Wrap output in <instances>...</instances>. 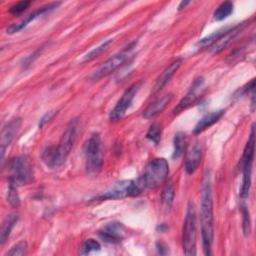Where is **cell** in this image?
Here are the masks:
<instances>
[{
    "mask_svg": "<svg viewBox=\"0 0 256 256\" xmlns=\"http://www.w3.org/2000/svg\"><path fill=\"white\" fill-rule=\"evenodd\" d=\"M79 127L78 119H72L63 132L57 146H49L42 152L43 162L50 168L62 166L69 155L77 138Z\"/></svg>",
    "mask_w": 256,
    "mask_h": 256,
    "instance_id": "cell-1",
    "label": "cell"
},
{
    "mask_svg": "<svg viewBox=\"0 0 256 256\" xmlns=\"http://www.w3.org/2000/svg\"><path fill=\"white\" fill-rule=\"evenodd\" d=\"M200 220L204 253L206 255H210L211 245L213 242V198L209 175L205 176L202 185Z\"/></svg>",
    "mask_w": 256,
    "mask_h": 256,
    "instance_id": "cell-2",
    "label": "cell"
},
{
    "mask_svg": "<svg viewBox=\"0 0 256 256\" xmlns=\"http://www.w3.org/2000/svg\"><path fill=\"white\" fill-rule=\"evenodd\" d=\"M169 173V165L164 158H155L151 160L145 167L143 175L138 179L137 183L140 189L156 188L162 184Z\"/></svg>",
    "mask_w": 256,
    "mask_h": 256,
    "instance_id": "cell-3",
    "label": "cell"
},
{
    "mask_svg": "<svg viewBox=\"0 0 256 256\" xmlns=\"http://www.w3.org/2000/svg\"><path fill=\"white\" fill-rule=\"evenodd\" d=\"M9 185L22 186L32 182L34 177L33 167L27 155H19L11 159L9 163Z\"/></svg>",
    "mask_w": 256,
    "mask_h": 256,
    "instance_id": "cell-4",
    "label": "cell"
},
{
    "mask_svg": "<svg viewBox=\"0 0 256 256\" xmlns=\"http://www.w3.org/2000/svg\"><path fill=\"white\" fill-rule=\"evenodd\" d=\"M86 169L89 174H97L103 165L102 140L98 133L92 134L84 145Z\"/></svg>",
    "mask_w": 256,
    "mask_h": 256,
    "instance_id": "cell-5",
    "label": "cell"
},
{
    "mask_svg": "<svg viewBox=\"0 0 256 256\" xmlns=\"http://www.w3.org/2000/svg\"><path fill=\"white\" fill-rule=\"evenodd\" d=\"M254 147H255V128H254V125H252L251 133H250L248 142L245 146L243 157H242L243 179H242V185L240 188V196L243 199L248 197L250 187H251L252 166H253V159H254Z\"/></svg>",
    "mask_w": 256,
    "mask_h": 256,
    "instance_id": "cell-6",
    "label": "cell"
},
{
    "mask_svg": "<svg viewBox=\"0 0 256 256\" xmlns=\"http://www.w3.org/2000/svg\"><path fill=\"white\" fill-rule=\"evenodd\" d=\"M183 252L185 255L196 254V212L192 202L187 206L183 225Z\"/></svg>",
    "mask_w": 256,
    "mask_h": 256,
    "instance_id": "cell-7",
    "label": "cell"
},
{
    "mask_svg": "<svg viewBox=\"0 0 256 256\" xmlns=\"http://www.w3.org/2000/svg\"><path fill=\"white\" fill-rule=\"evenodd\" d=\"M142 192L137 181L122 180L113 184L106 192L95 197L97 200H116L137 196Z\"/></svg>",
    "mask_w": 256,
    "mask_h": 256,
    "instance_id": "cell-8",
    "label": "cell"
},
{
    "mask_svg": "<svg viewBox=\"0 0 256 256\" xmlns=\"http://www.w3.org/2000/svg\"><path fill=\"white\" fill-rule=\"evenodd\" d=\"M135 45H136V42H133L129 44L127 47H125L121 52L107 59L104 63L101 64V66L97 70L93 72V74L91 75V79L94 81L100 80L101 78L108 76L109 74L114 72L116 69H118L129 58V55L133 50V48L135 47Z\"/></svg>",
    "mask_w": 256,
    "mask_h": 256,
    "instance_id": "cell-9",
    "label": "cell"
},
{
    "mask_svg": "<svg viewBox=\"0 0 256 256\" xmlns=\"http://www.w3.org/2000/svg\"><path fill=\"white\" fill-rule=\"evenodd\" d=\"M140 84H141V82L134 83L129 88H127L125 90V92L123 93V95L121 96V98L119 99L117 104L115 105V107L110 112L109 118L111 121L120 120L125 115L127 109L130 107L136 93L138 92V90L140 88Z\"/></svg>",
    "mask_w": 256,
    "mask_h": 256,
    "instance_id": "cell-10",
    "label": "cell"
},
{
    "mask_svg": "<svg viewBox=\"0 0 256 256\" xmlns=\"http://www.w3.org/2000/svg\"><path fill=\"white\" fill-rule=\"evenodd\" d=\"M203 88H204L203 77L196 78L193 81V83H192L191 87L189 88L188 92L186 93V95L179 101L177 106L173 109V114L177 115V114L183 112L184 110L188 109L190 106H192L200 97Z\"/></svg>",
    "mask_w": 256,
    "mask_h": 256,
    "instance_id": "cell-11",
    "label": "cell"
},
{
    "mask_svg": "<svg viewBox=\"0 0 256 256\" xmlns=\"http://www.w3.org/2000/svg\"><path fill=\"white\" fill-rule=\"evenodd\" d=\"M21 119L19 117L11 119L2 129L1 131V140H0V145H1V156L2 159L4 157V153L6 148L12 143L14 140L15 136L17 135L18 131L20 130L21 127Z\"/></svg>",
    "mask_w": 256,
    "mask_h": 256,
    "instance_id": "cell-12",
    "label": "cell"
},
{
    "mask_svg": "<svg viewBox=\"0 0 256 256\" xmlns=\"http://www.w3.org/2000/svg\"><path fill=\"white\" fill-rule=\"evenodd\" d=\"M60 5V2H54V3H50L48 5H45L43 7H40L39 9H37L36 11H34L33 13L29 14L28 16H26L22 21L18 22V23H14L12 25H10L8 28H7V33L9 34H13V33H16L20 30H22L24 27H26L31 21H33L34 19H36L37 17L41 16L42 14L48 12V11H51L55 8H57L58 6Z\"/></svg>",
    "mask_w": 256,
    "mask_h": 256,
    "instance_id": "cell-13",
    "label": "cell"
},
{
    "mask_svg": "<svg viewBox=\"0 0 256 256\" xmlns=\"http://www.w3.org/2000/svg\"><path fill=\"white\" fill-rule=\"evenodd\" d=\"M99 235L106 242L117 243L123 238L124 227L121 223L118 222L107 223L100 229Z\"/></svg>",
    "mask_w": 256,
    "mask_h": 256,
    "instance_id": "cell-14",
    "label": "cell"
},
{
    "mask_svg": "<svg viewBox=\"0 0 256 256\" xmlns=\"http://www.w3.org/2000/svg\"><path fill=\"white\" fill-rule=\"evenodd\" d=\"M201 158H202V145L196 142L188 149L186 154L185 170L188 174H193L197 170L201 162Z\"/></svg>",
    "mask_w": 256,
    "mask_h": 256,
    "instance_id": "cell-15",
    "label": "cell"
},
{
    "mask_svg": "<svg viewBox=\"0 0 256 256\" xmlns=\"http://www.w3.org/2000/svg\"><path fill=\"white\" fill-rule=\"evenodd\" d=\"M182 59L181 58H177L174 61H172L161 73V75L157 78L155 85L153 87V93L158 92L159 90H161L169 81L170 79L174 76V74L176 73V71L179 69V67L182 64Z\"/></svg>",
    "mask_w": 256,
    "mask_h": 256,
    "instance_id": "cell-16",
    "label": "cell"
},
{
    "mask_svg": "<svg viewBox=\"0 0 256 256\" xmlns=\"http://www.w3.org/2000/svg\"><path fill=\"white\" fill-rule=\"evenodd\" d=\"M243 26H244V23L237 24L235 26H230V28L225 32V34L222 35L221 38L211 46L212 52L218 53V52L222 51L227 45H229L232 42V40L235 38V36L241 31Z\"/></svg>",
    "mask_w": 256,
    "mask_h": 256,
    "instance_id": "cell-17",
    "label": "cell"
},
{
    "mask_svg": "<svg viewBox=\"0 0 256 256\" xmlns=\"http://www.w3.org/2000/svg\"><path fill=\"white\" fill-rule=\"evenodd\" d=\"M171 100H172V94H170V93L156 99L155 101L150 103L149 106L143 111L144 118H146V119L154 118L155 116L160 114L166 108V106L170 103Z\"/></svg>",
    "mask_w": 256,
    "mask_h": 256,
    "instance_id": "cell-18",
    "label": "cell"
},
{
    "mask_svg": "<svg viewBox=\"0 0 256 256\" xmlns=\"http://www.w3.org/2000/svg\"><path fill=\"white\" fill-rule=\"evenodd\" d=\"M224 112H225L224 110H217V111H212V112L206 114L205 116H203L196 124V126L194 128V133L200 134L204 130H206L207 128H209L210 126H212L213 124L218 122L219 119L223 116Z\"/></svg>",
    "mask_w": 256,
    "mask_h": 256,
    "instance_id": "cell-19",
    "label": "cell"
},
{
    "mask_svg": "<svg viewBox=\"0 0 256 256\" xmlns=\"http://www.w3.org/2000/svg\"><path fill=\"white\" fill-rule=\"evenodd\" d=\"M17 221H18V215L16 213L9 214L3 221L2 226H1V233H0V243L2 245L8 239V237H9L14 225L17 223Z\"/></svg>",
    "mask_w": 256,
    "mask_h": 256,
    "instance_id": "cell-20",
    "label": "cell"
},
{
    "mask_svg": "<svg viewBox=\"0 0 256 256\" xmlns=\"http://www.w3.org/2000/svg\"><path fill=\"white\" fill-rule=\"evenodd\" d=\"M230 28V26H227V27H224V28H221L211 34H209L208 36L202 38L201 40H199L197 42V47L198 48H206V47H211L216 41H218L222 35L225 34V32Z\"/></svg>",
    "mask_w": 256,
    "mask_h": 256,
    "instance_id": "cell-21",
    "label": "cell"
},
{
    "mask_svg": "<svg viewBox=\"0 0 256 256\" xmlns=\"http://www.w3.org/2000/svg\"><path fill=\"white\" fill-rule=\"evenodd\" d=\"M174 150H173V154L172 157L173 159H178L180 158L186 148V135L183 132H177L174 136Z\"/></svg>",
    "mask_w": 256,
    "mask_h": 256,
    "instance_id": "cell-22",
    "label": "cell"
},
{
    "mask_svg": "<svg viewBox=\"0 0 256 256\" xmlns=\"http://www.w3.org/2000/svg\"><path fill=\"white\" fill-rule=\"evenodd\" d=\"M174 195H175L174 185L171 182H169L165 185L161 194V205L164 209L169 210L171 208L174 200Z\"/></svg>",
    "mask_w": 256,
    "mask_h": 256,
    "instance_id": "cell-23",
    "label": "cell"
},
{
    "mask_svg": "<svg viewBox=\"0 0 256 256\" xmlns=\"http://www.w3.org/2000/svg\"><path fill=\"white\" fill-rule=\"evenodd\" d=\"M233 12V4L230 1H225L223 3H221L217 9L214 12V19L217 21H221L225 18H227L228 16L231 15V13Z\"/></svg>",
    "mask_w": 256,
    "mask_h": 256,
    "instance_id": "cell-24",
    "label": "cell"
},
{
    "mask_svg": "<svg viewBox=\"0 0 256 256\" xmlns=\"http://www.w3.org/2000/svg\"><path fill=\"white\" fill-rule=\"evenodd\" d=\"M101 248V245L98 241H96L95 239H87L83 242V244L81 245L80 247V251L79 253L81 255H86V254H89L93 251H99Z\"/></svg>",
    "mask_w": 256,
    "mask_h": 256,
    "instance_id": "cell-25",
    "label": "cell"
},
{
    "mask_svg": "<svg viewBox=\"0 0 256 256\" xmlns=\"http://www.w3.org/2000/svg\"><path fill=\"white\" fill-rule=\"evenodd\" d=\"M112 42L111 39H108L104 42H102L99 46L95 47L94 49H92L89 53H87L84 57H83V61H90L96 57H98L103 51H105L107 49V47L110 45V43Z\"/></svg>",
    "mask_w": 256,
    "mask_h": 256,
    "instance_id": "cell-26",
    "label": "cell"
},
{
    "mask_svg": "<svg viewBox=\"0 0 256 256\" xmlns=\"http://www.w3.org/2000/svg\"><path fill=\"white\" fill-rule=\"evenodd\" d=\"M146 137L155 144H158L161 139V126L158 123H153L147 131Z\"/></svg>",
    "mask_w": 256,
    "mask_h": 256,
    "instance_id": "cell-27",
    "label": "cell"
},
{
    "mask_svg": "<svg viewBox=\"0 0 256 256\" xmlns=\"http://www.w3.org/2000/svg\"><path fill=\"white\" fill-rule=\"evenodd\" d=\"M27 251V242L22 240L20 242H18L17 244H15L5 255H9V256H22L25 255Z\"/></svg>",
    "mask_w": 256,
    "mask_h": 256,
    "instance_id": "cell-28",
    "label": "cell"
},
{
    "mask_svg": "<svg viewBox=\"0 0 256 256\" xmlns=\"http://www.w3.org/2000/svg\"><path fill=\"white\" fill-rule=\"evenodd\" d=\"M7 201L13 207H18L20 205V198L16 190V186L9 185V189L7 192Z\"/></svg>",
    "mask_w": 256,
    "mask_h": 256,
    "instance_id": "cell-29",
    "label": "cell"
},
{
    "mask_svg": "<svg viewBox=\"0 0 256 256\" xmlns=\"http://www.w3.org/2000/svg\"><path fill=\"white\" fill-rule=\"evenodd\" d=\"M30 4H31L30 1H20L16 4H14L13 6H11L10 9H9V12L14 16L20 15L21 13H23L30 6Z\"/></svg>",
    "mask_w": 256,
    "mask_h": 256,
    "instance_id": "cell-30",
    "label": "cell"
},
{
    "mask_svg": "<svg viewBox=\"0 0 256 256\" xmlns=\"http://www.w3.org/2000/svg\"><path fill=\"white\" fill-rule=\"evenodd\" d=\"M242 216H243V231L245 235H249L251 230V220H250V214L249 210L245 205H242Z\"/></svg>",
    "mask_w": 256,
    "mask_h": 256,
    "instance_id": "cell-31",
    "label": "cell"
},
{
    "mask_svg": "<svg viewBox=\"0 0 256 256\" xmlns=\"http://www.w3.org/2000/svg\"><path fill=\"white\" fill-rule=\"evenodd\" d=\"M55 114H56V112H55V111H50V112L46 113V114L42 117V119L40 120L39 126H40V127H42L45 123H47L48 121H50V120L54 117V115H55Z\"/></svg>",
    "mask_w": 256,
    "mask_h": 256,
    "instance_id": "cell-32",
    "label": "cell"
},
{
    "mask_svg": "<svg viewBox=\"0 0 256 256\" xmlns=\"http://www.w3.org/2000/svg\"><path fill=\"white\" fill-rule=\"evenodd\" d=\"M156 247H157L158 253H159V254H161V255H165V254H167V253L169 252L167 245H166V244H164L163 242H157Z\"/></svg>",
    "mask_w": 256,
    "mask_h": 256,
    "instance_id": "cell-33",
    "label": "cell"
},
{
    "mask_svg": "<svg viewBox=\"0 0 256 256\" xmlns=\"http://www.w3.org/2000/svg\"><path fill=\"white\" fill-rule=\"evenodd\" d=\"M187 4H189V1H182L181 3H180V5H179V7H178V9L179 10H181V9H183V7H185Z\"/></svg>",
    "mask_w": 256,
    "mask_h": 256,
    "instance_id": "cell-34",
    "label": "cell"
}]
</instances>
